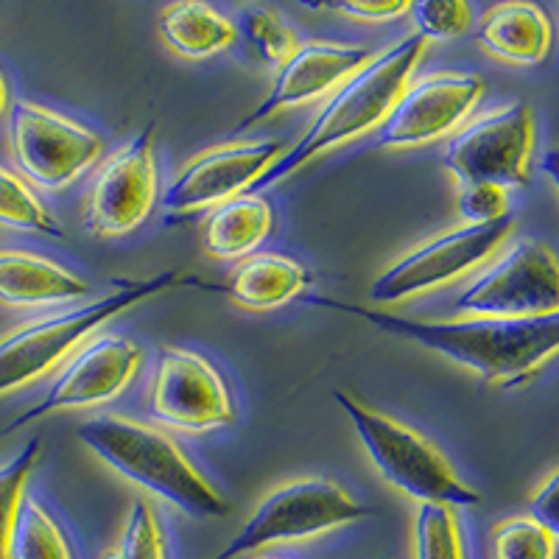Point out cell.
I'll return each mask as SVG.
<instances>
[{
    "mask_svg": "<svg viewBox=\"0 0 559 559\" xmlns=\"http://www.w3.org/2000/svg\"><path fill=\"white\" fill-rule=\"evenodd\" d=\"M90 294L87 280L62 263L26 249H0V306L37 311L82 302Z\"/></svg>",
    "mask_w": 559,
    "mask_h": 559,
    "instance_id": "obj_17",
    "label": "cell"
},
{
    "mask_svg": "<svg viewBox=\"0 0 559 559\" xmlns=\"http://www.w3.org/2000/svg\"><path fill=\"white\" fill-rule=\"evenodd\" d=\"M414 551L417 559H467L462 523L451 507L419 503L414 518Z\"/></svg>",
    "mask_w": 559,
    "mask_h": 559,
    "instance_id": "obj_25",
    "label": "cell"
},
{
    "mask_svg": "<svg viewBox=\"0 0 559 559\" xmlns=\"http://www.w3.org/2000/svg\"><path fill=\"white\" fill-rule=\"evenodd\" d=\"M459 216L464 224H492L509 216V191L498 185H462Z\"/></svg>",
    "mask_w": 559,
    "mask_h": 559,
    "instance_id": "obj_30",
    "label": "cell"
},
{
    "mask_svg": "<svg viewBox=\"0 0 559 559\" xmlns=\"http://www.w3.org/2000/svg\"><path fill=\"white\" fill-rule=\"evenodd\" d=\"M333 401L349 419V426L361 439L364 451L372 459L378 473L392 487L403 489L408 498L419 503H442L451 509L481 503V492L464 484L445 453L428 442L423 433L376 408L364 406L347 392H333Z\"/></svg>",
    "mask_w": 559,
    "mask_h": 559,
    "instance_id": "obj_5",
    "label": "cell"
},
{
    "mask_svg": "<svg viewBox=\"0 0 559 559\" xmlns=\"http://www.w3.org/2000/svg\"><path fill=\"white\" fill-rule=\"evenodd\" d=\"M261 559H286V557H261Z\"/></svg>",
    "mask_w": 559,
    "mask_h": 559,
    "instance_id": "obj_35",
    "label": "cell"
},
{
    "mask_svg": "<svg viewBox=\"0 0 559 559\" xmlns=\"http://www.w3.org/2000/svg\"><path fill=\"white\" fill-rule=\"evenodd\" d=\"M102 559H171L166 532H163V523L152 503H132L118 540L102 554Z\"/></svg>",
    "mask_w": 559,
    "mask_h": 559,
    "instance_id": "obj_26",
    "label": "cell"
},
{
    "mask_svg": "<svg viewBox=\"0 0 559 559\" xmlns=\"http://www.w3.org/2000/svg\"><path fill=\"white\" fill-rule=\"evenodd\" d=\"M7 143L20 177L51 193L76 182L104 154L93 129L28 98H14L9 107Z\"/></svg>",
    "mask_w": 559,
    "mask_h": 559,
    "instance_id": "obj_7",
    "label": "cell"
},
{
    "mask_svg": "<svg viewBox=\"0 0 559 559\" xmlns=\"http://www.w3.org/2000/svg\"><path fill=\"white\" fill-rule=\"evenodd\" d=\"M0 227L62 241L64 229L51 207L39 199L37 188L26 182L12 168L0 166Z\"/></svg>",
    "mask_w": 559,
    "mask_h": 559,
    "instance_id": "obj_23",
    "label": "cell"
},
{
    "mask_svg": "<svg viewBox=\"0 0 559 559\" xmlns=\"http://www.w3.org/2000/svg\"><path fill=\"white\" fill-rule=\"evenodd\" d=\"M185 283L204 286L197 277H179V272L171 269V272H159L146 280L121 283L115 292L79 308H70V311L45 313V317L28 319V322L12 328L0 336V397L20 392V389L57 372L82 344H87L96 336V331H102L104 324L127 313L129 308L140 306L168 288L185 286Z\"/></svg>",
    "mask_w": 559,
    "mask_h": 559,
    "instance_id": "obj_4",
    "label": "cell"
},
{
    "mask_svg": "<svg viewBox=\"0 0 559 559\" xmlns=\"http://www.w3.org/2000/svg\"><path fill=\"white\" fill-rule=\"evenodd\" d=\"M369 515L361 501L331 478H294L258 503L241 532L207 559H243L280 543L311 540Z\"/></svg>",
    "mask_w": 559,
    "mask_h": 559,
    "instance_id": "obj_6",
    "label": "cell"
},
{
    "mask_svg": "<svg viewBox=\"0 0 559 559\" xmlns=\"http://www.w3.org/2000/svg\"><path fill=\"white\" fill-rule=\"evenodd\" d=\"M515 229V218L507 216L492 224H464L433 236L406 252L369 286L376 306H397L419 294L437 292L464 274L487 266Z\"/></svg>",
    "mask_w": 559,
    "mask_h": 559,
    "instance_id": "obj_9",
    "label": "cell"
},
{
    "mask_svg": "<svg viewBox=\"0 0 559 559\" xmlns=\"http://www.w3.org/2000/svg\"><path fill=\"white\" fill-rule=\"evenodd\" d=\"M414 32L423 39H453L473 23V9L462 0H423L412 3Z\"/></svg>",
    "mask_w": 559,
    "mask_h": 559,
    "instance_id": "obj_29",
    "label": "cell"
},
{
    "mask_svg": "<svg viewBox=\"0 0 559 559\" xmlns=\"http://www.w3.org/2000/svg\"><path fill=\"white\" fill-rule=\"evenodd\" d=\"M236 32L249 45V51L261 59V62L272 64V68H280V64L292 57L294 48H297L292 28L269 7L241 9V14L236 20Z\"/></svg>",
    "mask_w": 559,
    "mask_h": 559,
    "instance_id": "obj_27",
    "label": "cell"
},
{
    "mask_svg": "<svg viewBox=\"0 0 559 559\" xmlns=\"http://www.w3.org/2000/svg\"><path fill=\"white\" fill-rule=\"evenodd\" d=\"M140 367H143V349L132 338L112 336V333L93 336L57 369L51 386L45 389L43 397L32 408L20 412L0 428V442L51 414L93 408L115 401L118 394L132 386Z\"/></svg>",
    "mask_w": 559,
    "mask_h": 559,
    "instance_id": "obj_10",
    "label": "cell"
},
{
    "mask_svg": "<svg viewBox=\"0 0 559 559\" xmlns=\"http://www.w3.org/2000/svg\"><path fill=\"white\" fill-rule=\"evenodd\" d=\"M157 32L174 53L185 59H210L236 45V23L218 9L197 0L171 3L159 12Z\"/></svg>",
    "mask_w": 559,
    "mask_h": 559,
    "instance_id": "obj_21",
    "label": "cell"
},
{
    "mask_svg": "<svg viewBox=\"0 0 559 559\" xmlns=\"http://www.w3.org/2000/svg\"><path fill=\"white\" fill-rule=\"evenodd\" d=\"M331 12L342 14V17L358 20V23H392L406 14H412V3L406 0H392V3H333Z\"/></svg>",
    "mask_w": 559,
    "mask_h": 559,
    "instance_id": "obj_32",
    "label": "cell"
},
{
    "mask_svg": "<svg viewBox=\"0 0 559 559\" xmlns=\"http://www.w3.org/2000/svg\"><path fill=\"white\" fill-rule=\"evenodd\" d=\"M9 559H76V548L51 509L26 496L9 543Z\"/></svg>",
    "mask_w": 559,
    "mask_h": 559,
    "instance_id": "obj_22",
    "label": "cell"
},
{
    "mask_svg": "<svg viewBox=\"0 0 559 559\" xmlns=\"http://www.w3.org/2000/svg\"><path fill=\"white\" fill-rule=\"evenodd\" d=\"M376 53L364 45H342V43H299L292 57L277 68L272 87L266 98L238 123L236 132H247L254 123L269 121L272 115L286 112V109L302 107L317 98L336 93L353 73L364 68Z\"/></svg>",
    "mask_w": 559,
    "mask_h": 559,
    "instance_id": "obj_16",
    "label": "cell"
},
{
    "mask_svg": "<svg viewBox=\"0 0 559 559\" xmlns=\"http://www.w3.org/2000/svg\"><path fill=\"white\" fill-rule=\"evenodd\" d=\"M476 39L496 59L532 68L546 62L554 28L548 14L534 3H501L478 20Z\"/></svg>",
    "mask_w": 559,
    "mask_h": 559,
    "instance_id": "obj_18",
    "label": "cell"
},
{
    "mask_svg": "<svg viewBox=\"0 0 559 559\" xmlns=\"http://www.w3.org/2000/svg\"><path fill=\"white\" fill-rule=\"evenodd\" d=\"M534 154V115L526 102L476 115L453 132L445 168L462 185H498L503 191L528 182Z\"/></svg>",
    "mask_w": 559,
    "mask_h": 559,
    "instance_id": "obj_11",
    "label": "cell"
},
{
    "mask_svg": "<svg viewBox=\"0 0 559 559\" xmlns=\"http://www.w3.org/2000/svg\"><path fill=\"white\" fill-rule=\"evenodd\" d=\"M274 229V207L261 193H241L213 207L202 224V247L216 261H243Z\"/></svg>",
    "mask_w": 559,
    "mask_h": 559,
    "instance_id": "obj_19",
    "label": "cell"
},
{
    "mask_svg": "<svg viewBox=\"0 0 559 559\" xmlns=\"http://www.w3.org/2000/svg\"><path fill=\"white\" fill-rule=\"evenodd\" d=\"M484 96V79L476 73L439 70L408 82L401 102L376 132V148H417L456 132L467 123Z\"/></svg>",
    "mask_w": 559,
    "mask_h": 559,
    "instance_id": "obj_14",
    "label": "cell"
},
{
    "mask_svg": "<svg viewBox=\"0 0 559 559\" xmlns=\"http://www.w3.org/2000/svg\"><path fill=\"white\" fill-rule=\"evenodd\" d=\"M423 53H426V39L417 32L403 34L397 43L386 45L381 53H376L328 98L306 134L288 152L280 154L274 166L252 185V193L286 182L288 177H294L311 159L322 157L324 152H333L364 134L378 132L394 104L401 102L403 90L412 82V73Z\"/></svg>",
    "mask_w": 559,
    "mask_h": 559,
    "instance_id": "obj_2",
    "label": "cell"
},
{
    "mask_svg": "<svg viewBox=\"0 0 559 559\" xmlns=\"http://www.w3.org/2000/svg\"><path fill=\"white\" fill-rule=\"evenodd\" d=\"M280 154L283 146L277 140H236L207 148L171 179L163 193V207L174 216L218 207L252 191V185L274 166Z\"/></svg>",
    "mask_w": 559,
    "mask_h": 559,
    "instance_id": "obj_15",
    "label": "cell"
},
{
    "mask_svg": "<svg viewBox=\"0 0 559 559\" xmlns=\"http://www.w3.org/2000/svg\"><path fill=\"white\" fill-rule=\"evenodd\" d=\"M9 107H12V87H9L7 73L0 70V118L9 115Z\"/></svg>",
    "mask_w": 559,
    "mask_h": 559,
    "instance_id": "obj_34",
    "label": "cell"
},
{
    "mask_svg": "<svg viewBox=\"0 0 559 559\" xmlns=\"http://www.w3.org/2000/svg\"><path fill=\"white\" fill-rule=\"evenodd\" d=\"M157 191L154 123H148L127 146L109 154L93 174L87 197H84V229L96 238L129 236L152 216Z\"/></svg>",
    "mask_w": 559,
    "mask_h": 559,
    "instance_id": "obj_13",
    "label": "cell"
},
{
    "mask_svg": "<svg viewBox=\"0 0 559 559\" xmlns=\"http://www.w3.org/2000/svg\"><path fill=\"white\" fill-rule=\"evenodd\" d=\"M492 559H557V540L532 518H509L492 528Z\"/></svg>",
    "mask_w": 559,
    "mask_h": 559,
    "instance_id": "obj_28",
    "label": "cell"
},
{
    "mask_svg": "<svg viewBox=\"0 0 559 559\" xmlns=\"http://www.w3.org/2000/svg\"><path fill=\"white\" fill-rule=\"evenodd\" d=\"M528 518L540 523L554 540L559 543V467L534 489L532 501H528Z\"/></svg>",
    "mask_w": 559,
    "mask_h": 559,
    "instance_id": "obj_31",
    "label": "cell"
},
{
    "mask_svg": "<svg viewBox=\"0 0 559 559\" xmlns=\"http://www.w3.org/2000/svg\"><path fill=\"white\" fill-rule=\"evenodd\" d=\"M39 456H43V439L34 437L12 459L0 462V559H9L14 523H17L20 507L28 496L26 489L37 471Z\"/></svg>",
    "mask_w": 559,
    "mask_h": 559,
    "instance_id": "obj_24",
    "label": "cell"
},
{
    "mask_svg": "<svg viewBox=\"0 0 559 559\" xmlns=\"http://www.w3.org/2000/svg\"><path fill=\"white\" fill-rule=\"evenodd\" d=\"M308 306L328 311L353 313L378 331L419 344L439 353L448 361L476 372L492 386H518L534 378L559 356V313L532 319H448V322H426L397 313L376 311L356 302H342L333 297H311L302 294Z\"/></svg>",
    "mask_w": 559,
    "mask_h": 559,
    "instance_id": "obj_1",
    "label": "cell"
},
{
    "mask_svg": "<svg viewBox=\"0 0 559 559\" xmlns=\"http://www.w3.org/2000/svg\"><path fill=\"white\" fill-rule=\"evenodd\" d=\"M146 412L159 426L193 433L227 428L238 417L227 378L207 358L185 347H163L157 353Z\"/></svg>",
    "mask_w": 559,
    "mask_h": 559,
    "instance_id": "obj_12",
    "label": "cell"
},
{
    "mask_svg": "<svg viewBox=\"0 0 559 559\" xmlns=\"http://www.w3.org/2000/svg\"><path fill=\"white\" fill-rule=\"evenodd\" d=\"M540 171L546 174L548 182L554 185V191L559 193V143H557V146L548 148V152H543Z\"/></svg>",
    "mask_w": 559,
    "mask_h": 559,
    "instance_id": "obj_33",
    "label": "cell"
},
{
    "mask_svg": "<svg viewBox=\"0 0 559 559\" xmlns=\"http://www.w3.org/2000/svg\"><path fill=\"white\" fill-rule=\"evenodd\" d=\"M308 286V272L288 254L254 252L238 261L236 272L222 288L233 302L252 311H269L302 297Z\"/></svg>",
    "mask_w": 559,
    "mask_h": 559,
    "instance_id": "obj_20",
    "label": "cell"
},
{
    "mask_svg": "<svg viewBox=\"0 0 559 559\" xmlns=\"http://www.w3.org/2000/svg\"><path fill=\"white\" fill-rule=\"evenodd\" d=\"M76 439L109 471L146 489L152 496L174 503L193 518H227L229 501L197 464L185 456L182 448L168 433L138 423V419L104 414L87 419L76 431Z\"/></svg>",
    "mask_w": 559,
    "mask_h": 559,
    "instance_id": "obj_3",
    "label": "cell"
},
{
    "mask_svg": "<svg viewBox=\"0 0 559 559\" xmlns=\"http://www.w3.org/2000/svg\"><path fill=\"white\" fill-rule=\"evenodd\" d=\"M467 319H532L559 313V258L551 247L521 238L498 252L453 299Z\"/></svg>",
    "mask_w": 559,
    "mask_h": 559,
    "instance_id": "obj_8",
    "label": "cell"
}]
</instances>
